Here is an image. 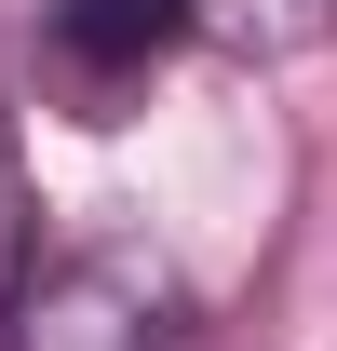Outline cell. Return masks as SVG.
<instances>
[{
  "mask_svg": "<svg viewBox=\"0 0 337 351\" xmlns=\"http://www.w3.org/2000/svg\"><path fill=\"white\" fill-rule=\"evenodd\" d=\"M0 351H203V324H189V298H175V270L149 257H68L41 270L27 298L0 311Z\"/></svg>",
  "mask_w": 337,
  "mask_h": 351,
  "instance_id": "6da1fadb",
  "label": "cell"
},
{
  "mask_svg": "<svg viewBox=\"0 0 337 351\" xmlns=\"http://www.w3.org/2000/svg\"><path fill=\"white\" fill-rule=\"evenodd\" d=\"M54 82H68V108L82 122H122V95L162 68V54L203 41V0H54Z\"/></svg>",
  "mask_w": 337,
  "mask_h": 351,
  "instance_id": "7a4b0ae2",
  "label": "cell"
},
{
  "mask_svg": "<svg viewBox=\"0 0 337 351\" xmlns=\"http://www.w3.org/2000/svg\"><path fill=\"white\" fill-rule=\"evenodd\" d=\"M27 257H41V217H27V162H14V122H0V311L41 284Z\"/></svg>",
  "mask_w": 337,
  "mask_h": 351,
  "instance_id": "3957f363",
  "label": "cell"
},
{
  "mask_svg": "<svg viewBox=\"0 0 337 351\" xmlns=\"http://www.w3.org/2000/svg\"><path fill=\"white\" fill-rule=\"evenodd\" d=\"M337 0H203V27H229V41H256V54H284V41H310Z\"/></svg>",
  "mask_w": 337,
  "mask_h": 351,
  "instance_id": "277c9868",
  "label": "cell"
}]
</instances>
